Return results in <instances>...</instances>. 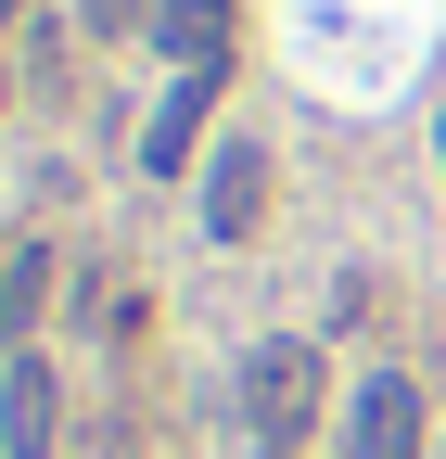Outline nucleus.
Here are the masks:
<instances>
[{
    "label": "nucleus",
    "mask_w": 446,
    "mask_h": 459,
    "mask_svg": "<svg viewBox=\"0 0 446 459\" xmlns=\"http://www.w3.org/2000/svg\"><path fill=\"white\" fill-rule=\"evenodd\" d=\"M230 13H243V0H153L166 65H230Z\"/></svg>",
    "instance_id": "nucleus-6"
},
{
    "label": "nucleus",
    "mask_w": 446,
    "mask_h": 459,
    "mask_svg": "<svg viewBox=\"0 0 446 459\" xmlns=\"http://www.w3.org/2000/svg\"><path fill=\"white\" fill-rule=\"evenodd\" d=\"M77 13H90L102 39H128V26H141V0H77Z\"/></svg>",
    "instance_id": "nucleus-8"
},
{
    "label": "nucleus",
    "mask_w": 446,
    "mask_h": 459,
    "mask_svg": "<svg viewBox=\"0 0 446 459\" xmlns=\"http://www.w3.org/2000/svg\"><path fill=\"white\" fill-rule=\"evenodd\" d=\"M433 153H446V128H433Z\"/></svg>",
    "instance_id": "nucleus-12"
},
{
    "label": "nucleus",
    "mask_w": 446,
    "mask_h": 459,
    "mask_svg": "<svg viewBox=\"0 0 446 459\" xmlns=\"http://www.w3.org/2000/svg\"><path fill=\"white\" fill-rule=\"evenodd\" d=\"M255 459H294V446H255Z\"/></svg>",
    "instance_id": "nucleus-11"
},
{
    "label": "nucleus",
    "mask_w": 446,
    "mask_h": 459,
    "mask_svg": "<svg viewBox=\"0 0 446 459\" xmlns=\"http://www.w3.org/2000/svg\"><path fill=\"white\" fill-rule=\"evenodd\" d=\"M0 115H13V65H0Z\"/></svg>",
    "instance_id": "nucleus-9"
},
{
    "label": "nucleus",
    "mask_w": 446,
    "mask_h": 459,
    "mask_svg": "<svg viewBox=\"0 0 446 459\" xmlns=\"http://www.w3.org/2000/svg\"><path fill=\"white\" fill-rule=\"evenodd\" d=\"M345 459H421V383L408 370H357L345 383Z\"/></svg>",
    "instance_id": "nucleus-3"
},
{
    "label": "nucleus",
    "mask_w": 446,
    "mask_h": 459,
    "mask_svg": "<svg viewBox=\"0 0 446 459\" xmlns=\"http://www.w3.org/2000/svg\"><path fill=\"white\" fill-rule=\"evenodd\" d=\"M51 446H64V370L13 344L0 358V459H51Z\"/></svg>",
    "instance_id": "nucleus-2"
},
{
    "label": "nucleus",
    "mask_w": 446,
    "mask_h": 459,
    "mask_svg": "<svg viewBox=\"0 0 446 459\" xmlns=\"http://www.w3.org/2000/svg\"><path fill=\"white\" fill-rule=\"evenodd\" d=\"M243 409H255L268 446H306V434H319V344H306V332H281V344L243 358Z\"/></svg>",
    "instance_id": "nucleus-1"
},
{
    "label": "nucleus",
    "mask_w": 446,
    "mask_h": 459,
    "mask_svg": "<svg viewBox=\"0 0 446 459\" xmlns=\"http://www.w3.org/2000/svg\"><path fill=\"white\" fill-rule=\"evenodd\" d=\"M13 13H26V0H0V26H13Z\"/></svg>",
    "instance_id": "nucleus-10"
},
{
    "label": "nucleus",
    "mask_w": 446,
    "mask_h": 459,
    "mask_svg": "<svg viewBox=\"0 0 446 459\" xmlns=\"http://www.w3.org/2000/svg\"><path fill=\"white\" fill-rule=\"evenodd\" d=\"M268 230V141H217L204 166V243H255Z\"/></svg>",
    "instance_id": "nucleus-4"
},
{
    "label": "nucleus",
    "mask_w": 446,
    "mask_h": 459,
    "mask_svg": "<svg viewBox=\"0 0 446 459\" xmlns=\"http://www.w3.org/2000/svg\"><path fill=\"white\" fill-rule=\"evenodd\" d=\"M51 281H64V255H51V243H13V255H0V332H39L51 319Z\"/></svg>",
    "instance_id": "nucleus-7"
},
{
    "label": "nucleus",
    "mask_w": 446,
    "mask_h": 459,
    "mask_svg": "<svg viewBox=\"0 0 446 459\" xmlns=\"http://www.w3.org/2000/svg\"><path fill=\"white\" fill-rule=\"evenodd\" d=\"M217 77H230V65H179V90L153 102V128H141V166H153V179H179V166H192L204 115H217Z\"/></svg>",
    "instance_id": "nucleus-5"
}]
</instances>
